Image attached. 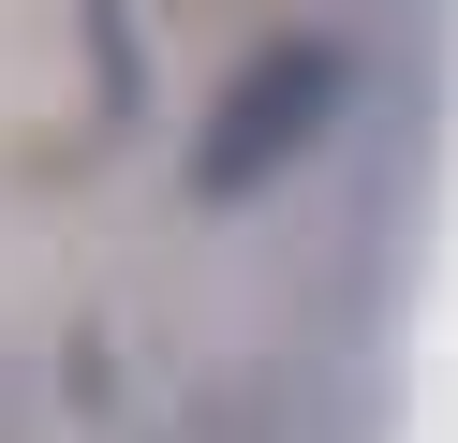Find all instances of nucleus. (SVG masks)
Returning <instances> with one entry per match:
<instances>
[{
	"mask_svg": "<svg viewBox=\"0 0 458 443\" xmlns=\"http://www.w3.org/2000/svg\"><path fill=\"white\" fill-rule=\"evenodd\" d=\"M340 89H355V45H326V30L267 45L237 89H222V118L192 133V207H251L267 177H296L310 148L340 133Z\"/></svg>",
	"mask_w": 458,
	"mask_h": 443,
	"instance_id": "obj_1",
	"label": "nucleus"
},
{
	"mask_svg": "<svg viewBox=\"0 0 458 443\" xmlns=\"http://www.w3.org/2000/svg\"><path fill=\"white\" fill-rule=\"evenodd\" d=\"M89 15V74H104V118H133L148 104V59H133V0H74Z\"/></svg>",
	"mask_w": 458,
	"mask_h": 443,
	"instance_id": "obj_2",
	"label": "nucleus"
}]
</instances>
